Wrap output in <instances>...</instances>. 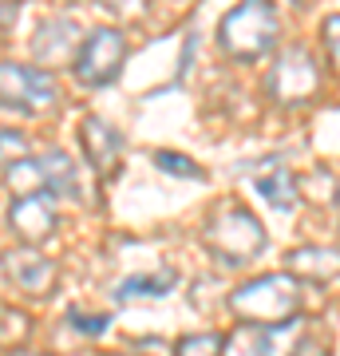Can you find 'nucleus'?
Here are the masks:
<instances>
[{
  "label": "nucleus",
  "mask_w": 340,
  "mask_h": 356,
  "mask_svg": "<svg viewBox=\"0 0 340 356\" xmlns=\"http://www.w3.org/2000/svg\"><path fill=\"white\" fill-rule=\"evenodd\" d=\"M337 28H340V20H337V16H328V20H325V32H321V40L328 44V64H337V60H340V40H337Z\"/></svg>",
  "instance_id": "nucleus-22"
},
{
  "label": "nucleus",
  "mask_w": 340,
  "mask_h": 356,
  "mask_svg": "<svg viewBox=\"0 0 340 356\" xmlns=\"http://www.w3.org/2000/svg\"><path fill=\"white\" fill-rule=\"evenodd\" d=\"M72 329H79V332H103L107 325H111V317L107 313H99V317H83V313H72Z\"/></svg>",
  "instance_id": "nucleus-21"
},
{
  "label": "nucleus",
  "mask_w": 340,
  "mask_h": 356,
  "mask_svg": "<svg viewBox=\"0 0 340 356\" xmlns=\"http://www.w3.org/2000/svg\"><path fill=\"white\" fill-rule=\"evenodd\" d=\"M316 88H321V67L305 48H289L273 60V72H269V91L277 95L281 103H305L313 99Z\"/></svg>",
  "instance_id": "nucleus-7"
},
{
  "label": "nucleus",
  "mask_w": 340,
  "mask_h": 356,
  "mask_svg": "<svg viewBox=\"0 0 340 356\" xmlns=\"http://www.w3.org/2000/svg\"><path fill=\"white\" fill-rule=\"evenodd\" d=\"M56 99H60L56 79L44 67L0 64V103H8L16 111H48Z\"/></svg>",
  "instance_id": "nucleus-5"
},
{
  "label": "nucleus",
  "mask_w": 340,
  "mask_h": 356,
  "mask_svg": "<svg viewBox=\"0 0 340 356\" xmlns=\"http://www.w3.org/2000/svg\"><path fill=\"white\" fill-rule=\"evenodd\" d=\"M277 32H281V20L269 0H241L222 20V48L234 60L250 64V60H261L265 51L277 44Z\"/></svg>",
  "instance_id": "nucleus-2"
},
{
  "label": "nucleus",
  "mask_w": 340,
  "mask_h": 356,
  "mask_svg": "<svg viewBox=\"0 0 340 356\" xmlns=\"http://www.w3.org/2000/svg\"><path fill=\"white\" fill-rule=\"evenodd\" d=\"M28 329H32V321L24 313H16V309H4L0 313V344H24Z\"/></svg>",
  "instance_id": "nucleus-18"
},
{
  "label": "nucleus",
  "mask_w": 340,
  "mask_h": 356,
  "mask_svg": "<svg viewBox=\"0 0 340 356\" xmlns=\"http://www.w3.org/2000/svg\"><path fill=\"white\" fill-rule=\"evenodd\" d=\"M206 245H210L222 261L241 266V261H250V257H257L265 250V229L250 210L229 206V210H218V214L210 218V226H206Z\"/></svg>",
  "instance_id": "nucleus-3"
},
{
  "label": "nucleus",
  "mask_w": 340,
  "mask_h": 356,
  "mask_svg": "<svg viewBox=\"0 0 340 356\" xmlns=\"http://www.w3.org/2000/svg\"><path fill=\"white\" fill-rule=\"evenodd\" d=\"M154 166L175 178H206V170L198 163H190L186 154H178V151H154Z\"/></svg>",
  "instance_id": "nucleus-17"
},
{
  "label": "nucleus",
  "mask_w": 340,
  "mask_h": 356,
  "mask_svg": "<svg viewBox=\"0 0 340 356\" xmlns=\"http://www.w3.org/2000/svg\"><path fill=\"white\" fill-rule=\"evenodd\" d=\"M4 273L13 285H20L24 293H36V297H48L56 289V261L44 257L40 250H8Z\"/></svg>",
  "instance_id": "nucleus-8"
},
{
  "label": "nucleus",
  "mask_w": 340,
  "mask_h": 356,
  "mask_svg": "<svg viewBox=\"0 0 340 356\" xmlns=\"http://www.w3.org/2000/svg\"><path fill=\"white\" fill-rule=\"evenodd\" d=\"M301 341V321L293 317L285 325H241L238 332H229V341H222L226 356H293Z\"/></svg>",
  "instance_id": "nucleus-6"
},
{
  "label": "nucleus",
  "mask_w": 340,
  "mask_h": 356,
  "mask_svg": "<svg viewBox=\"0 0 340 356\" xmlns=\"http://www.w3.org/2000/svg\"><path fill=\"white\" fill-rule=\"evenodd\" d=\"M285 266L293 269V281H332L337 277V254L309 245V250H293L285 257Z\"/></svg>",
  "instance_id": "nucleus-12"
},
{
  "label": "nucleus",
  "mask_w": 340,
  "mask_h": 356,
  "mask_svg": "<svg viewBox=\"0 0 340 356\" xmlns=\"http://www.w3.org/2000/svg\"><path fill=\"white\" fill-rule=\"evenodd\" d=\"M20 159H28V139L20 131H0V163L13 166Z\"/></svg>",
  "instance_id": "nucleus-19"
},
{
  "label": "nucleus",
  "mask_w": 340,
  "mask_h": 356,
  "mask_svg": "<svg viewBox=\"0 0 340 356\" xmlns=\"http://www.w3.org/2000/svg\"><path fill=\"white\" fill-rule=\"evenodd\" d=\"M16 13H20V0H0V28H13Z\"/></svg>",
  "instance_id": "nucleus-23"
},
{
  "label": "nucleus",
  "mask_w": 340,
  "mask_h": 356,
  "mask_svg": "<svg viewBox=\"0 0 340 356\" xmlns=\"http://www.w3.org/2000/svg\"><path fill=\"white\" fill-rule=\"evenodd\" d=\"M175 289V273L163 269V273H143V277H127L119 285V297H163V293Z\"/></svg>",
  "instance_id": "nucleus-15"
},
{
  "label": "nucleus",
  "mask_w": 340,
  "mask_h": 356,
  "mask_svg": "<svg viewBox=\"0 0 340 356\" xmlns=\"http://www.w3.org/2000/svg\"><path fill=\"white\" fill-rule=\"evenodd\" d=\"M79 143H83V154L88 163L99 170L103 178H111L119 170V154H123V143H119V131L103 119H83L79 127Z\"/></svg>",
  "instance_id": "nucleus-10"
},
{
  "label": "nucleus",
  "mask_w": 340,
  "mask_h": 356,
  "mask_svg": "<svg viewBox=\"0 0 340 356\" xmlns=\"http://www.w3.org/2000/svg\"><path fill=\"white\" fill-rule=\"evenodd\" d=\"M297 305H301L297 281L285 273H269L229 293V313H238L241 325H285L297 317Z\"/></svg>",
  "instance_id": "nucleus-1"
},
{
  "label": "nucleus",
  "mask_w": 340,
  "mask_h": 356,
  "mask_svg": "<svg viewBox=\"0 0 340 356\" xmlns=\"http://www.w3.org/2000/svg\"><path fill=\"white\" fill-rule=\"evenodd\" d=\"M44 166H48V191L51 194H76V166L63 151H48L44 154Z\"/></svg>",
  "instance_id": "nucleus-16"
},
{
  "label": "nucleus",
  "mask_w": 340,
  "mask_h": 356,
  "mask_svg": "<svg viewBox=\"0 0 340 356\" xmlns=\"http://www.w3.org/2000/svg\"><path fill=\"white\" fill-rule=\"evenodd\" d=\"M13 356H44V353H13Z\"/></svg>",
  "instance_id": "nucleus-24"
},
{
  "label": "nucleus",
  "mask_w": 340,
  "mask_h": 356,
  "mask_svg": "<svg viewBox=\"0 0 340 356\" xmlns=\"http://www.w3.org/2000/svg\"><path fill=\"white\" fill-rule=\"evenodd\" d=\"M4 186L13 198H32V194H51L48 191V166H44V154L40 159H20V163L8 166L4 175Z\"/></svg>",
  "instance_id": "nucleus-13"
},
{
  "label": "nucleus",
  "mask_w": 340,
  "mask_h": 356,
  "mask_svg": "<svg viewBox=\"0 0 340 356\" xmlns=\"http://www.w3.org/2000/svg\"><path fill=\"white\" fill-rule=\"evenodd\" d=\"M257 194H261L273 210H293V202H297V186H293L289 170H273V175L257 178Z\"/></svg>",
  "instance_id": "nucleus-14"
},
{
  "label": "nucleus",
  "mask_w": 340,
  "mask_h": 356,
  "mask_svg": "<svg viewBox=\"0 0 340 356\" xmlns=\"http://www.w3.org/2000/svg\"><path fill=\"white\" fill-rule=\"evenodd\" d=\"M111 356H135V353H111Z\"/></svg>",
  "instance_id": "nucleus-25"
},
{
  "label": "nucleus",
  "mask_w": 340,
  "mask_h": 356,
  "mask_svg": "<svg viewBox=\"0 0 340 356\" xmlns=\"http://www.w3.org/2000/svg\"><path fill=\"white\" fill-rule=\"evenodd\" d=\"M79 40H83V32H79L72 20H48V24H40L36 40H32V51H36L40 64H72L79 51Z\"/></svg>",
  "instance_id": "nucleus-11"
},
{
  "label": "nucleus",
  "mask_w": 340,
  "mask_h": 356,
  "mask_svg": "<svg viewBox=\"0 0 340 356\" xmlns=\"http://www.w3.org/2000/svg\"><path fill=\"white\" fill-rule=\"evenodd\" d=\"M8 226L20 242H44L56 229V206L51 194H32V198H16V206L8 210Z\"/></svg>",
  "instance_id": "nucleus-9"
},
{
  "label": "nucleus",
  "mask_w": 340,
  "mask_h": 356,
  "mask_svg": "<svg viewBox=\"0 0 340 356\" xmlns=\"http://www.w3.org/2000/svg\"><path fill=\"white\" fill-rule=\"evenodd\" d=\"M178 356H222V337L206 332V337H186L178 344Z\"/></svg>",
  "instance_id": "nucleus-20"
},
{
  "label": "nucleus",
  "mask_w": 340,
  "mask_h": 356,
  "mask_svg": "<svg viewBox=\"0 0 340 356\" xmlns=\"http://www.w3.org/2000/svg\"><path fill=\"white\" fill-rule=\"evenodd\" d=\"M127 60V40L123 32H115V28H99V32H91L76 51V79L79 83H88V88H103V83H111L119 76V67Z\"/></svg>",
  "instance_id": "nucleus-4"
}]
</instances>
